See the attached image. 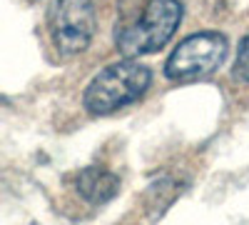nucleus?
<instances>
[{
	"label": "nucleus",
	"mask_w": 249,
	"mask_h": 225,
	"mask_svg": "<svg viewBox=\"0 0 249 225\" xmlns=\"http://www.w3.org/2000/svg\"><path fill=\"white\" fill-rule=\"evenodd\" d=\"M48 30L62 55H77L88 50L95 35L92 0H55L48 13Z\"/></svg>",
	"instance_id": "4"
},
{
	"label": "nucleus",
	"mask_w": 249,
	"mask_h": 225,
	"mask_svg": "<svg viewBox=\"0 0 249 225\" xmlns=\"http://www.w3.org/2000/svg\"><path fill=\"white\" fill-rule=\"evenodd\" d=\"M179 23H182L179 0H147L142 8V15L135 23L117 30V50L124 58L157 53L172 40Z\"/></svg>",
	"instance_id": "2"
},
{
	"label": "nucleus",
	"mask_w": 249,
	"mask_h": 225,
	"mask_svg": "<svg viewBox=\"0 0 249 225\" xmlns=\"http://www.w3.org/2000/svg\"><path fill=\"white\" fill-rule=\"evenodd\" d=\"M77 193L92 205H102L120 193V178L100 165H90L77 175Z\"/></svg>",
	"instance_id": "5"
},
{
	"label": "nucleus",
	"mask_w": 249,
	"mask_h": 225,
	"mask_svg": "<svg viewBox=\"0 0 249 225\" xmlns=\"http://www.w3.org/2000/svg\"><path fill=\"white\" fill-rule=\"evenodd\" d=\"M152 83V73L147 65L137 63L135 58L120 60V63L107 65L105 70H100L85 90V103L88 113L92 115H110L124 105L140 100L147 93Z\"/></svg>",
	"instance_id": "1"
},
{
	"label": "nucleus",
	"mask_w": 249,
	"mask_h": 225,
	"mask_svg": "<svg viewBox=\"0 0 249 225\" xmlns=\"http://www.w3.org/2000/svg\"><path fill=\"white\" fill-rule=\"evenodd\" d=\"M234 78L249 85V35L239 43V53H237V63H234Z\"/></svg>",
	"instance_id": "6"
},
{
	"label": "nucleus",
	"mask_w": 249,
	"mask_h": 225,
	"mask_svg": "<svg viewBox=\"0 0 249 225\" xmlns=\"http://www.w3.org/2000/svg\"><path fill=\"white\" fill-rule=\"evenodd\" d=\"M227 38L219 33H195L184 38L164 63V75L175 83L212 75L227 58Z\"/></svg>",
	"instance_id": "3"
}]
</instances>
